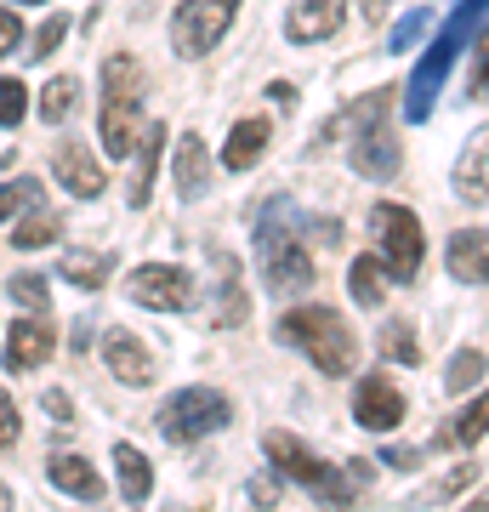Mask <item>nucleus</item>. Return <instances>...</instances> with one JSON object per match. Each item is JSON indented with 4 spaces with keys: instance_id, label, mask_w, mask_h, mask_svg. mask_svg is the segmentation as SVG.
Returning a JSON list of instances; mask_svg holds the SVG:
<instances>
[{
    "instance_id": "obj_1",
    "label": "nucleus",
    "mask_w": 489,
    "mask_h": 512,
    "mask_svg": "<svg viewBox=\"0 0 489 512\" xmlns=\"http://www.w3.org/2000/svg\"><path fill=\"white\" fill-rule=\"evenodd\" d=\"M308 239H336V228L319 234V222H308L290 200H268L262 205V222H256V256H262V274H268V291H308L319 268H313V251Z\"/></svg>"
},
{
    "instance_id": "obj_2",
    "label": "nucleus",
    "mask_w": 489,
    "mask_h": 512,
    "mask_svg": "<svg viewBox=\"0 0 489 512\" xmlns=\"http://www.w3.org/2000/svg\"><path fill=\"white\" fill-rule=\"evenodd\" d=\"M273 336H279L285 348H296L319 376H330V382H342V376L359 370V336H353V325H347L336 308H325V302L290 308L285 319L273 325Z\"/></svg>"
},
{
    "instance_id": "obj_3",
    "label": "nucleus",
    "mask_w": 489,
    "mask_h": 512,
    "mask_svg": "<svg viewBox=\"0 0 489 512\" xmlns=\"http://www.w3.org/2000/svg\"><path fill=\"white\" fill-rule=\"evenodd\" d=\"M489 18V0H461L450 12V23L433 35V46L421 52V63H416V74H410V86H404V114L410 120H427L433 114V97L444 92V80H450V69H455V57H461V46H472V29Z\"/></svg>"
},
{
    "instance_id": "obj_4",
    "label": "nucleus",
    "mask_w": 489,
    "mask_h": 512,
    "mask_svg": "<svg viewBox=\"0 0 489 512\" xmlns=\"http://www.w3.org/2000/svg\"><path fill=\"white\" fill-rule=\"evenodd\" d=\"M143 131V63L131 52H109L103 63V97H97V137L109 160H126Z\"/></svg>"
},
{
    "instance_id": "obj_5",
    "label": "nucleus",
    "mask_w": 489,
    "mask_h": 512,
    "mask_svg": "<svg viewBox=\"0 0 489 512\" xmlns=\"http://www.w3.org/2000/svg\"><path fill=\"white\" fill-rule=\"evenodd\" d=\"M262 456H268L285 478H296L313 501H325V507H353V501H359V484L347 478V467L325 461L319 450H308V444L296 439V433H285V427H268V433H262Z\"/></svg>"
},
{
    "instance_id": "obj_6",
    "label": "nucleus",
    "mask_w": 489,
    "mask_h": 512,
    "mask_svg": "<svg viewBox=\"0 0 489 512\" xmlns=\"http://www.w3.org/2000/svg\"><path fill=\"white\" fill-rule=\"evenodd\" d=\"M387 97H393V92L381 86V92H370L359 109L342 120V126H353L347 160H353V171H359V177H370V183H387V177L399 171V160H404L399 137H393V126H387Z\"/></svg>"
},
{
    "instance_id": "obj_7",
    "label": "nucleus",
    "mask_w": 489,
    "mask_h": 512,
    "mask_svg": "<svg viewBox=\"0 0 489 512\" xmlns=\"http://www.w3.org/2000/svg\"><path fill=\"white\" fill-rule=\"evenodd\" d=\"M370 234H376L381 268L393 285H416L421 262H427V234H421V217L399 200H376L370 205Z\"/></svg>"
},
{
    "instance_id": "obj_8",
    "label": "nucleus",
    "mask_w": 489,
    "mask_h": 512,
    "mask_svg": "<svg viewBox=\"0 0 489 512\" xmlns=\"http://www.w3.org/2000/svg\"><path fill=\"white\" fill-rule=\"evenodd\" d=\"M228 421H234V404H228L222 387H182L160 404V433L171 444H200L211 433H222Z\"/></svg>"
},
{
    "instance_id": "obj_9",
    "label": "nucleus",
    "mask_w": 489,
    "mask_h": 512,
    "mask_svg": "<svg viewBox=\"0 0 489 512\" xmlns=\"http://www.w3.org/2000/svg\"><path fill=\"white\" fill-rule=\"evenodd\" d=\"M239 18V0H182L177 18H171V52L177 57H205L217 52V40L234 29Z\"/></svg>"
},
{
    "instance_id": "obj_10",
    "label": "nucleus",
    "mask_w": 489,
    "mask_h": 512,
    "mask_svg": "<svg viewBox=\"0 0 489 512\" xmlns=\"http://www.w3.org/2000/svg\"><path fill=\"white\" fill-rule=\"evenodd\" d=\"M126 296L137 302V308L182 313V308H194L200 285H194V274L177 268V262H143V268H131L126 274Z\"/></svg>"
},
{
    "instance_id": "obj_11",
    "label": "nucleus",
    "mask_w": 489,
    "mask_h": 512,
    "mask_svg": "<svg viewBox=\"0 0 489 512\" xmlns=\"http://www.w3.org/2000/svg\"><path fill=\"white\" fill-rule=\"evenodd\" d=\"M404 416H410V404H404V393L393 387L387 370L359 376V387H353V421H359V427H370V433H393Z\"/></svg>"
},
{
    "instance_id": "obj_12",
    "label": "nucleus",
    "mask_w": 489,
    "mask_h": 512,
    "mask_svg": "<svg viewBox=\"0 0 489 512\" xmlns=\"http://www.w3.org/2000/svg\"><path fill=\"white\" fill-rule=\"evenodd\" d=\"M52 177L69 188L74 200H97V194L109 188L103 165H97V148H91L86 137H63V143L52 148Z\"/></svg>"
},
{
    "instance_id": "obj_13",
    "label": "nucleus",
    "mask_w": 489,
    "mask_h": 512,
    "mask_svg": "<svg viewBox=\"0 0 489 512\" xmlns=\"http://www.w3.org/2000/svg\"><path fill=\"white\" fill-rule=\"evenodd\" d=\"M347 23V0H290L285 12V40L290 46H319Z\"/></svg>"
},
{
    "instance_id": "obj_14",
    "label": "nucleus",
    "mask_w": 489,
    "mask_h": 512,
    "mask_svg": "<svg viewBox=\"0 0 489 512\" xmlns=\"http://www.w3.org/2000/svg\"><path fill=\"white\" fill-rule=\"evenodd\" d=\"M52 348H57V325L46 313L18 319V325L6 330V370H40L52 359Z\"/></svg>"
},
{
    "instance_id": "obj_15",
    "label": "nucleus",
    "mask_w": 489,
    "mask_h": 512,
    "mask_svg": "<svg viewBox=\"0 0 489 512\" xmlns=\"http://www.w3.org/2000/svg\"><path fill=\"white\" fill-rule=\"evenodd\" d=\"M455 200L461 205H489V126H478L461 148V160H455Z\"/></svg>"
},
{
    "instance_id": "obj_16",
    "label": "nucleus",
    "mask_w": 489,
    "mask_h": 512,
    "mask_svg": "<svg viewBox=\"0 0 489 512\" xmlns=\"http://www.w3.org/2000/svg\"><path fill=\"white\" fill-rule=\"evenodd\" d=\"M103 365L114 370V382H120V387H148V382H154V359H148V348L131 336V330H120V325L103 336Z\"/></svg>"
},
{
    "instance_id": "obj_17",
    "label": "nucleus",
    "mask_w": 489,
    "mask_h": 512,
    "mask_svg": "<svg viewBox=\"0 0 489 512\" xmlns=\"http://www.w3.org/2000/svg\"><path fill=\"white\" fill-rule=\"evenodd\" d=\"M444 268L461 285H489V228H461V234H450Z\"/></svg>"
},
{
    "instance_id": "obj_18",
    "label": "nucleus",
    "mask_w": 489,
    "mask_h": 512,
    "mask_svg": "<svg viewBox=\"0 0 489 512\" xmlns=\"http://www.w3.org/2000/svg\"><path fill=\"white\" fill-rule=\"evenodd\" d=\"M46 478H52V490L74 495V501H86V507H97V501L109 495V484H103V473H97V461L74 456V450L46 461Z\"/></svg>"
},
{
    "instance_id": "obj_19",
    "label": "nucleus",
    "mask_w": 489,
    "mask_h": 512,
    "mask_svg": "<svg viewBox=\"0 0 489 512\" xmlns=\"http://www.w3.org/2000/svg\"><path fill=\"white\" fill-rule=\"evenodd\" d=\"M268 137H273V126L262 114L234 120V126H228V143H222V165H228V171H251V165L268 154Z\"/></svg>"
},
{
    "instance_id": "obj_20",
    "label": "nucleus",
    "mask_w": 489,
    "mask_h": 512,
    "mask_svg": "<svg viewBox=\"0 0 489 512\" xmlns=\"http://www.w3.org/2000/svg\"><path fill=\"white\" fill-rule=\"evenodd\" d=\"M484 433H489V393H478V399H467L444 427H438L433 444L438 450H467V444H478Z\"/></svg>"
},
{
    "instance_id": "obj_21",
    "label": "nucleus",
    "mask_w": 489,
    "mask_h": 512,
    "mask_svg": "<svg viewBox=\"0 0 489 512\" xmlns=\"http://www.w3.org/2000/svg\"><path fill=\"white\" fill-rule=\"evenodd\" d=\"M137 160H131V211H143L148 194H154V171H160V148H165V120H148L143 137H137Z\"/></svg>"
},
{
    "instance_id": "obj_22",
    "label": "nucleus",
    "mask_w": 489,
    "mask_h": 512,
    "mask_svg": "<svg viewBox=\"0 0 489 512\" xmlns=\"http://www.w3.org/2000/svg\"><path fill=\"white\" fill-rule=\"evenodd\" d=\"M114 473H120V501L126 507H143L148 495H154V467H148V456L137 450V444H114Z\"/></svg>"
},
{
    "instance_id": "obj_23",
    "label": "nucleus",
    "mask_w": 489,
    "mask_h": 512,
    "mask_svg": "<svg viewBox=\"0 0 489 512\" xmlns=\"http://www.w3.org/2000/svg\"><path fill=\"white\" fill-rule=\"evenodd\" d=\"M205 188H211V154H205V143L188 131L177 143V194L182 200H200Z\"/></svg>"
},
{
    "instance_id": "obj_24",
    "label": "nucleus",
    "mask_w": 489,
    "mask_h": 512,
    "mask_svg": "<svg viewBox=\"0 0 489 512\" xmlns=\"http://www.w3.org/2000/svg\"><path fill=\"white\" fill-rule=\"evenodd\" d=\"M114 274V256L109 251H69L57 262V279H69L74 291H103Z\"/></svg>"
},
{
    "instance_id": "obj_25",
    "label": "nucleus",
    "mask_w": 489,
    "mask_h": 512,
    "mask_svg": "<svg viewBox=\"0 0 489 512\" xmlns=\"http://www.w3.org/2000/svg\"><path fill=\"white\" fill-rule=\"evenodd\" d=\"M217 262H222V279H217V330H234V325H245L251 302H245V285H239V262H228V256H217Z\"/></svg>"
},
{
    "instance_id": "obj_26",
    "label": "nucleus",
    "mask_w": 489,
    "mask_h": 512,
    "mask_svg": "<svg viewBox=\"0 0 489 512\" xmlns=\"http://www.w3.org/2000/svg\"><path fill=\"white\" fill-rule=\"evenodd\" d=\"M74 109H80V80H74V74H57V80H46V86H40L35 114L46 120V126H63Z\"/></svg>"
},
{
    "instance_id": "obj_27",
    "label": "nucleus",
    "mask_w": 489,
    "mask_h": 512,
    "mask_svg": "<svg viewBox=\"0 0 489 512\" xmlns=\"http://www.w3.org/2000/svg\"><path fill=\"white\" fill-rule=\"evenodd\" d=\"M347 291H353L359 308H381V296H387V268H381V256H353Z\"/></svg>"
},
{
    "instance_id": "obj_28",
    "label": "nucleus",
    "mask_w": 489,
    "mask_h": 512,
    "mask_svg": "<svg viewBox=\"0 0 489 512\" xmlns=\"http://www.w3.org/2000/svg\"><path fill=\"white\" fill-rule=\"evenodd\" d=\"M57 234H63V217L46 211V200H40V205H29V217L12 228V245H18V251H40V245H52Z\"/></svg>"
},
{
    "instance_id": "obj_29",
    "label": "nucleus",
    "mask_w": 489,
    "mask_h": 512,
    "mask_svg": "<svg viewBox=\"0 0 489 512\" xmlns=\"http://www.w3.org/2000/svg\"><path fill=\"white\" fill-rule=\"evenodd\" d=\"M484 370H489V359L478 348H455L450 353V370H444V393H455V399L472 393V387L484 382Z\"/></svg>"
},
{
    "instance_id": "obj_30",
    "label": "nucleus",
    "mask_w": 489,
    "mask_h": 512,
    "mask_svg": "<svg viewBox=\"0 0 489 512\" xmlns=\"http://www.w3.org/2000/svg\"><path fill=\"white\" fill-rule=\"evenodd\" d=\"M381 353L393 359V365H421V336L410 319H393V325L381 330Z\"/></svg>"
},
{
    "instance_id": "obj_31",
    "label": "nucleus",
    "mask_w": 489,
    "mask_h": 512,
    "mask_svg": "<svg viewBox=\"0 0 489 512\" xmlns=\"http://www.w3.org/2000/svg\"><path fill=\"white\" fill-rule=\"evenodd\" d=\"M6 291H12V302H23L29 313H52V285H46V274H12Z\"/></svg>"
},
{
    "instance_id": "obj_32",
    "label": "nucleus",
    "mask_w": 489,
    "mask_h": 512,
    "mask_svg": "<svg viewBox=\"0 0 489 512\" xmlns=\"http://www.w3.org/2000/svg\"><path fill=\"white\" fill-rule=\"evenodd\" d=\"M427 29H433V6H416V12H404V23L393 29V35H387V52H410V46H416Z\"/></svg>"
},
{
    "instance_id": "obj_33",
    "label": "nucleus",
    "mask_w": 489,
    "mask_h": 512,
    "mask_svg": "<svg viewBox=\"0 0 489 512\" xmlns=\"http://www.w3.org/2000/svg\"><path fill=\"white\" fill-rule=\"evenodd\" d=\"M467 97L472 103H489V29L472 40V69H467Z\"/></svg>"
},
{
    "instance_id": "obj_34",
    "label": "nucleus",
    "mask_w": 489,
    "mask_h": 512,
    "mask_svg": "<svg viewBox=\"0 0 489 512\" xmlns=\"http://www.w3.org/2000/svg\"><path fill=\"white\" fill-rule=\"evenodd\" d=\"M29 205H40V183H35V177L0 183V222H6V217H18V211H29Z\"/></svg>"
},
{
    "instance_id": "obj_35",
    "label": "nucleus",
    "mask_w": 489,
    "mask_h": 512,
    "mask_svg": "<svg viewBox=\"0 0 489 512\" xmlns=\"http://www.w3.org/2000/svg\"><path fill=\"white\" fill-rule=\"evenodd\" d=\"M63 35H69V18H63V12H52V18H46V23L35 29V40H29L35 52H23V57H35V63H46V57H52L57 46H63Z\"/></svg>"
},
{
    "instance_id": "obj_36",
    "label": "nucleus",
    "mask_w": 489,
    "mask_h": 512,
    "mask_svg": "<svg viewBox=\"0 0 489 512\" xmlns=\"http://www.w3.org/2000/svg\"><path fill=\"white\" fill-rule=\"evenodd\" d=\"M23 114H29V86L6 74V80H0V126H18Z\"/></svg>"
},
{
    "instance_id": "obj_37",
    "label": "nucleus",
    "mask_w": 489,
    "mask_h": 512,
    "mask_svg": "<svg viewBox=\"0 0 489 512\" xmlns=\"http://www.w3.org/2000/svg\"><path fill=\"white\" fill-rule=\"evenodd\" d=\"M245 495H251L256 507H273V501L285 495V473H279V467L268 461V473H256V478H251V490H245Z\"/></svg>"
},
{
    "instance_id": "obj_38",
    "label": "nucleus",
    "mask_w": 489,
    "mask_h": 512,
    "mask_svg": "<svg viewBox=\"0 0 489 512\" xmlns=\"http://www.w3.org/2000/svg\"><path fill=\"white\" fill-rule=\"evenodd\" d=\"M18 433H23V421H18V404L6 399V387H0V456L18 444Z\"/></svg>"
},
{
    "instance_id": "obj_39",
    "label": "nucleus",
    "mask_w": 489,
    "mask_h": 512,
    "mask_svg": "<svg viewBox=\"0 0 489 512\" xmlns=\"http://www.w3.org/2000/svg\"><path fill=\"white\" fill-rule=\"evenodd\" d=\"M18 46H23V18L12 12V6H0V57L18 52Z\"/></svg>"
},
{
    "instance_id": "obj_40",
    "label": "nucleus",
    "mask_w": 489,
    "mask_h": 512,
    "mask_svg": "<svg viewBox=\"0 0 489 512\" xmlns=\"http://www.w3.org/2000/svg\"><path fill=\"white\" fill-rule=\"evenodd\" d=\"M40 404H46V416H52V421H63V427L74 421V399L63 393V387H46V399H40Z\"/></svg>"
},
{
    "instance_id": "obj_41",
    "label": "nucleus",
    "mask_w": 489,
    "mask_h": 512,
    "mask_svg": "<svg viewBox=\"0 0 489 512\" xmlns=\"http://www.w3.org/2000/svg\"><path fill=\"white\" fill-rule=\"evenodd\" d=\"M472 478H478V467H472V461H461V467H455V473L444 478V484H438V495H455V490H467Z\"/></svg>"
},
{
    "instance_id": "obj_42",
    "label": "nucleus",
    "mask_w": 489,
    "mask_h": 512,
    "mask_svg": "<svg viewBox=\"0 0 489 512\" xmlns=\"http://www.w3.org/2000/svg\"><path fill=\"white\" fill-rule=\"evenodd\" d=\"M381 461H387L393 473H416V467H421V456H416V450H387Z\"/></svg>"
},
{
    "instance_id": "obj_43",
    "label": "nucleus",
    "mask_w": 489,
    "mask_h": 512,
    "mask_svg": "<svg viewBox=\"0 0 489 512\" xmlns=\"http://www.w3.org/2000/svg\"><path fill=\"white\" fill-rule=\"evenodd\" d=\"M268 97L279 103V109H296V86H290V80H273V86H268Z\"/></svg>"
},
{
    "instance_id": "obj_44",
    "label": "nucleus",
    "mask_w": 489,
    "mask_h": 512,
    "mask_svg": "<svg viewBox=\"0 0 489 512\" xmlns=\"http://www.w3.org/2000/svg\"><path fill=\"white\" fill-rule=\"evenodd\" d=\"M359 12H364V23H381L387 18V0H359Z\"/></svg>"
},
{
    "instance_id": "obj_45",
    "label": "nucleus",
    "mask_w": 489,
    "mask_h": 512,
    "mask_svg": "<svg viewBox=\"0 0 489 512\" xmlns=\"http://www.w3.org/2000/svg\"><path fill=\"white\" fill-rule=\"evenodd\" d=\"M0 507H12V490H6V478H0Z\"/></svg>"
},
{
    "instance_id": "obj_46",
    "label": "nucleus",
    "mask_w": 489,
    "mask_h": 512,
    "mask_svg": "<svg viewBox=\"0 0 489 512\" xmlns=\"http://www.w3.org/2000/svg\"><path fill=\"white\" fill-rule=\"evenodd\" d=\"M6 6H40V0H6Z\"/></svg>"
}]
</instances>
